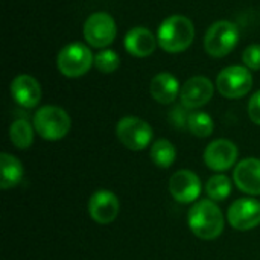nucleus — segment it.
<instances>
[{
    "label": "nucleus",
    "mask_w": 260,
    "mask_h": 260,
    "mask_svg": "<svg viewBox=\"0 0 260 260\" xmlns=\"http://www.w3.org/2000/svg\"><path fill=\"white\" fill-rule=\"evenodd\" d=\"M187 222L190 232L203 241L218 239L224 232V215L212 200L197 201L189 210Z\"/></svg>",
    "instance_id": "1"
},
{
    "label": "nucleus",
    "mask_w": 260,
    "mask_h": 260,
    "mask_svg": "<svg viewBox=\"0 0 260 260\" xmlns=\"http://www.w3.org/2000/svg\"><path fill=\"white\" fill-rule=\"evenodd\" d=\"M195 38V26L184 15H171L158 27V46L168 53H180L190 47Z\"/></svg>",
    "instance_id": "2"
},
{
    "label": "nucleus",
    "mask_w": 260,
    "mask_h": 260,
    "mask_svg": "<svg viewBox=\"0 0 260 260\" xmlns=\"http://www.w3.org/2000/svg\"><path fill=\"white\" fill-rule=\"evenodd\" d=\"M32 125L41 139L56 142L69 134L72 120L64 108L56 105H44L34 114Z\"/></svg>",
    "instance_id": "3"
},
{
    "label": "nucleus",
    "mask_w": 260,
    "mask_h": 260,
    "mask_svg": "<svg viewBox=\"0 0 260 260\" xmlns=\"http://www.w3.org/2000/svg\"><path fill=\"white\" fill-rule=\"evenodd\" d=\"M239 41V29L229 20H218L210 24L204 35V50L212 58L227 56Z\"/></svg>",
    "instance_id": "4"
},
{
    "label": "nucleus",
    "mask_w": 260,
    "mask_h": 260,
    "mask_svg": "<svg viewBox=\"0 0 260 260\" xmlns=\"http://www.w3.org/2000/svg\"><path fill=\"white\" fill-rule=\"evenodd\" d=\"M94 66V55L90 47L82 43H70L64 46L56 56V67L67 78H79Z\"/></svg>",
    "instance_id": "5"
},
{
    "label": "nucleus",
    "mask_w": 260,
    "mask_h": 260,
    "mask_svg": "<svg viewBox=\"0 0 260 260\" xmlns=\"http://www.w3.org/2000/svg\"><path fill=\"white\" fill-rule=\"evenodd\" d=\"M116 136L126 149L143 151L151 143L154 131L146 120L136 116H125L117 122Z\"/></svg>",
    "instance_id": "6"
},
{
    "label": "nucleus",
    "mask_w": 260,
    "mask_h": 260,
    "mask_svg": "<svg viewBox=\"0 0 260 260\" xmlns=\"http://www.w3.org/2000/svg\"><path fill=\"white\" fill-rule=\"evenodd\" d=\"M218 91L227 99H239L253 88V75L245 66H229L216 78Z\"/></svg>",
    "instance_id": "7"
},
{
    "label": "nucleus",
    "mask_w": 260,
    "mask_h": 260,
    "mask_svg": "<svg viewBox=\"0 0 260 260\" xmlns=\"http://www.w3.org/2000/svg\"><path fill=\"white\" fill-rule=\"evenodd\" d=\"M117 34L114 18L107 12H94L84 23V38L91 47H108Z\"/></svg>",
    "instance_id": "8"
},
{
    "label": "nucleus",
    "mask_w": 260,
    "mask_h": 260,
    "mask_svg": "<svg viewBox=\"0 0 260 260\" xmlns=\"http://www.w3.org/2000/svg\"><path fill=\"white\" fill-rule=\"evenodd\" d=\"M229 224L239 230L248 232L260 225V201L254 198H239L229 207Z\"/></svg>",
    "instance_id": "9"
},
{
    "label": "nucleus",
    "mask_w": 260,
    "mask_h": 260,
    "mask_svg": "<svg viewBox=\"0 0 260 260\" xmlns=\"http://www.w3.org/2000/svg\"><path fill=\"white\" fill-rule=\"evenodd\" d=\"M169 192L172 198L181 204L197 203L201 193V180L195 172L180 169L169 178Z\"/></svg>",
    "instance_id": "10"
},
{
    "label": "nucleus",
    "mask_w": 260,
    "mask_h": 260,
    "mask_svg": "<svg viewBox=\"0 0 260 260\" xmlns=\"http://www.w3.org/2000/svg\"><path fill=\"white\" fill-rule=\"evenodd\" d=\"M203 158L209 169L222 172L236 165L238 148L233 142L227 139H218L207 145V148L204 149Z\"/></svg>",
    "instance_id": "11"
},
{
    "label": "nucleus",
    "mask_w": 260,
    "mask_h": 260,
    "mask_svg": "<svg viewBox=\"0 0 260 260\" xmlns=\"http://www.w3.org/2000/svg\"><path fill=\"white\" fill-rule=\"evenodd\" d=\"M120 201L110 190H98L88 200V213L91 219L101 225H108L119 216Z\"/></svg>",
    "instance_id": "12"
},
{
    "label": "nucleus",
    "mask_w": 260,
    "mask_h": 260,
    "mask_svg": "<svg viewBox=\"0 0 260 260\" xmlns=\"http://www.w3.org/2000/svg\"><path fill=\"white\" fill-rule=\"evenodd\" d=\"M213 84L206 76H193L187 79L180 91L181 105L187 110H197L204 107L213 98Z\"/></svg>",
    "instance_id": "13"
},
{
    "label": "nucleus",
    "mask_w": 260,
    "mask_h": 260,
    "mask_svg": "<svg viewBox=\"0 0 260 260\" xmlns=\"http://www.w3.org/2000/svg\"><path fill=\"white\" fill-rule=\"evenodd\" d=\"M235 186L248 195H260V160L259 158H244L233 171Z\"/></svg>",
    "instance_id": "14"
},
{
    "label": "nucleus",
    "mask_w": 260,
    "mask_h": 260,
    "mask_svg": "<svg viewBox=\"0 0 260 260\" xmlns=\"http://www.w3.org/2000/svg\"><path fill=\"white\" fill-rule=\"evenodd\" d=\"M11 96L23 108H34L41 99L40 82L30 75H18L11 82Z\"/></svg>",
    "instance_id": "15"
},
{
    "label": "nucleus",
    "mask_w": 260,
    "mask_h": 260,
    "mask_svg": "<svg viewBox=\"0 0 260 260\" xmlns=\"http://www.w3.org/2000/svg\"><path fill=\"white\" fill-rule=\"evenodd\" d=\"M125 49L129 55L136 58H146L152 55L158 46L157 35H154L146 27H134L125 35Z\"/></svg>",
    "instance_id": "16"
},
{
    "label": "nucleus",
    "mask_w": 260,
    "mask_h": 260,
    "mask_svg": "<svg viewBox=\"0 0 260 260\" xmlns=\"http://www.w3.org/2000/svg\"><path fill=\"white\" fill-rule=\"evenodd\" d=\"M149 91L154 101L163 105H169L177 99V96H180L181 87H180L178 79L174 75L168 72H161L152 78Z\"/></svg>",
    "instance_id": "17"
},
{
    "label": "nucleus",
    "mask_w": 260,
    "mask_h": 260,
    "mask_svg": "<svg viewBox=\"0 0 260 260\" xmlns=\"http://www.w3.org/2000/svg\"><path fill=\"white\" fill-rule=\"evenodd\" d=\"M0 169H2L0 187L3 190L12 189L21 183L23 175H24V168L15 155L2 152L0 154Z\"/></svg>",
    "instance_id": "18"
},
{
    "label": "nucleus",
    "mask_w": 260,
    "mask_h": 260,
    "mask_svg": "<svg viewBox=\"0 0 260 260\" xmlns=\"http://www.w3.org/2000/svg\"><path fill=\"white\" fill-rule=\"evenodd\" d=\"M35 128L26 119H17L9 126V140L17 149H27L34 143Z\"/></svg>",
    "instance_id": "19"
},
{
    "label": "nucleus",
    "mask_w": 260,
    "mask_h": 260,
    "mask_svg": "<svg viewBox=\"0 0 260 260\" xmlns=\"http://www.w3.org/2000/svg\"><path fill=\"white\" fill-rule=\"evenodd\" d=\"M151 160L155 166L168 169L177 160V149L168 139H158L151 146Z\"/></svg>",
    "instance_id": "20"
},
{
    "label": "nucleus",
    "mask_w": 260,
    "mask_h": 260,
    "mask_svg": "<svg viewBox=\"0 0 260 260\" xmlns=\"http://www.w3.org/2000/svg\"><path fill=\"white\" fill-rule=\"evenodd\" d=\"M206 193L215 203L227 200L232 193V180L224 174L212 175L206 183Z\"/></svg>",
    "instance_id": "21"
},
{
    "label": "nucleus",
    "mask_w": 260,
    "mask_h": 260,
    "mask_svg": "<svg viewBox=\"0 0 260 260\" xmlns=\"http://www.w3.org/2000/svg\"><path fill=\"white\" fill-rule=\"evenodd\" d=\"M187 128H189V131L193 136L204 139V137L212 136L213 128H215V123H213V119L207 113H204V111H195V113H190L189 114Z\"/></svg>",
    "instance_id": "22"
},
{
    "label": "nucleus",
    "mask_w": 260,
    "mask_h": 260,
    "mask_svg": "<svg viewBox=\"0 0 260 260\" xmlns=\"http://www.w3.org/2000/svg\"><path fill=\"white\" fill-rule=\"evenodd\" d=\"M120 58L111 49H102L98 55H94V67L101 73H113L119 69Z\"/></svg>",
    "instance_id": "23"
},
{
    "label": "nucleus",
    "mask_w": 260,
    "mask_h": 260,
    "mask_svg": "<svg viewBox=\"0 0 260 260\" xmlns=\"http://www.w3.org/2000/svg\"><path fill=\"white\" fill-rule=\"evenodd\" d=\"M244 66L250 70H260V44L248 46L242 53Z\"/></svg>",
    "instance_id": "24"
},
{
    "label": "nucleus",
    "mask_w": 260,
    "mask_h": 260,
    "mask_svg": "<svg viewBox=\"0 0 260 260\" xmlns=\"http://www.w3.org/2000/svg\"><path fill=\"white\" fill-rule=\"evenodd\" d=\"M187 108L180 105V107H174V110L169 113V120L172 122V125L175 128H186L187 126V122H189V114L186 111Z\"/></svg>",
    "instance_id": "25"
},
{
    "label": "nucleus",
    "mask_w": 260,
    "mask_h": 260,
    "mask_svg": "<svg viewBox=\"0 0 260 260\" xmlns=\"http://www.w3.org/2000/svg\"><path fill=\"white\" fill-rule=\"evenodd\" d=\"M248 116L256 125H260V90L251 96L248 102Z\"/></svg>",
    "instance_id": "26"
}]
</instances>
